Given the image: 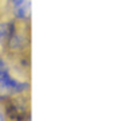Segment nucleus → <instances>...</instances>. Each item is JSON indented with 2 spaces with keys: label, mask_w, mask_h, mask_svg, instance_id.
Returning a JSON list of instances; mask_svg holds the SVG:
<instances>
[{
  "label": "nucleus",
  "mask_w": 114,
  "mask_h": 121,
  "mask_svg": "<svg viewBox=\"0 0 114 121\" xmlns=\"http://www.w3.org/2000/svg\"><path fill=\"white\" fill-rule=\"evenodd\" d=\"M18 79L9 71L4 60L0 59V97H8L18 91Z\"/></svg>",
  "instance_id": "obj_1"
},
{
  "label": "nucleus",
  "mask_w": 114,
  "mask_h": 121,
  "mask_svg": "<svg viewBox=\"0 0 114 121\" xmlns=\"http://www.w3.org/2000/svg\"><path fill=\"white\" fill-rule=\"evenodd\" d=\"M9 8L19 20H27L30 17V0H8Z\"/></svg>",
  "instance_id": "obj_2"
},
{
  "label": "nucleus",
  "mask_w": 114,
  "mask_h": 121,
  "mask_svg": "<svg viewBox=\"0 0 114 121\" xmlns=\"http://www.w3.org/2000/svg\"><path fill=\"white\" fill-rule=\"evenodd\" d=\"M9 38V28L7 23L0 22V44H7Z\"/></svg>",
  "instance_id": "obj_3"
}]
</instances>
